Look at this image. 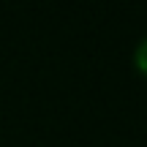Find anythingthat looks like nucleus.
Wrapping results in <instances>:
<instances>
[{
  "label": "nucleus",
  "mask_w": 147,
  "mask_h": 147,
  "mask_svg": "<svg viewBox=\"0 0 147 147\" xmlns=\"http://www.w3.org/2000/svg\"><path fill=\"white\" fill-rule=\"evenodd\" d=\"M134 65H136L139 74L147 76V36L136 44V49H134Z\"/></svg>",
  "instance_id": "f257e3e1"
}]
</instances>
